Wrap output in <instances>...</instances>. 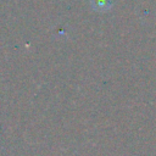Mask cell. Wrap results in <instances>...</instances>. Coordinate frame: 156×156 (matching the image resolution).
<instances>
[]
</instances>
